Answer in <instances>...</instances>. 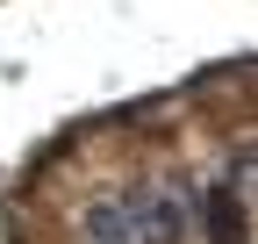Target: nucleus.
I'll list each match as a JSON object with an SVG mask.
<instances>
[{
  "instance_id": "f257e3e1",
  "label": "nucleus",
  "mask_w": 258,
  "mask_h": 244,
  "mask_svg": "<svg viewBox=\"0 0 258 244\" xmlns=\"http://www.w3.org/2000/svg\"><path fill=\"white\" fill-rule=\"evenodd\" d=\"M186 230V208L165 187H115L86 208V237L93 244H172Z\"/></svg>"
},
{
  "instance_id": "f03ea898",
  "label": "nucleus",
  "mask_w": 258,
  "mask_h": 244,
  "mask_svg": "<svg viewBox=\"0 0 258 244\" xmlns=\"http://www.w3.org/2000/svg\"><path fill=\"white\" fill-rule=\"evenodd\" d=\"M201 223H208L215 244H244V194H237V187L201 194Z\"/></svg>"
}]
</instances>
